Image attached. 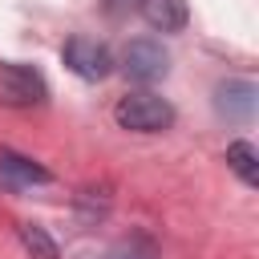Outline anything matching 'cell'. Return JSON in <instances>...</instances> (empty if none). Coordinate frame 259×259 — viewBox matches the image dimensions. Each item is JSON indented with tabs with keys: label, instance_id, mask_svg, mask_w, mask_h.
<instances>
[{
	"label": "cell",
	"instance_id": "30bf717a",
	"mask_svg": "<svg viewBox=\"0 0 259 259\" xmlns=\"http://www.w3.org/2000/svg\"><path fill=\"white\" fill-rule=\"evenodd\" d=\"M109 259H158V247H154L146 235H130V239L113 243Z\"/></svg>",
	"mask_w": 259,
	"mask_h": 259
},
{
	"label": "cell",
	"instance_id": "5b68a950",
	"mask_svg": "<svg viewBox=\"0 0 259 259\" xmlns=\"http://www.w3.org/2000/svg\"><path fill=\"white\" fill-rule=\"evenodd\" d=\"M255 97H259V89L251 81H219L214 85V113L223 121L243 125L255 117Z\"/></svg>",
	"mask_w": 259,
	"mask_h": 259
},
{
	"label": "cell",
	"instance_id": "277c9868",
	"mask_svg": "<svg viewBox=\"0 0 259 259\" xmlns=\"http://www.w3.org/2000/svg\"><path fill=\"white\" fill-rule=\"evenodd\" d=\"M61 61H65L77 77H85V81H101V77H109V69H113V53H109L101 40H89V36H69L65 49H61Z\"/></svg>",
	"mask_w": 259,
	"mask_h": 259
},
{
	"label": "cell",
	"instance_id": "52a82bcc",
	"mask_svg": "<svg viewBox=\"0 0 259 259\" xmlns=\"http://www.w3.org/2000/svg\"><path fill=\"white\" fill-rule=\"evenodd\" d=\"M138 12L158 32H182L186 28V0H138Z\"/></svg>",
	"mask_w": 259,
	"mask_h": 259
},
{
	"label": "cell",
	"instance_id": "3957f363",
	"mask_svg": "<svg viewBox=\"0 0 259 259\" xmlns=\"http://www.w3.org/2000/svg\"><path fill=\"white\" fill-rule=\"evenodd\" d=\"M45 97H49V85L32 65H16V61L0 65V101L4 105H40Z\"/></svg>",
	"mask_w": 259,
	"mask_h": 259
},
{
	"label": "cell",
	"instance_id": "9c48e42d",
	"mask_svg": "<svg viewBox=\"0 0 259 259\" xmlns=\"http://www.w3.org/2000/svg\"><path fill=\"white\" fill-rule=\"evenodd\" d=\"M20 243L32 251V259H57V243H53L49 231L36 227V223H20Z\"/></svg>",
	"mask_w": 259,
	"mask_h": 259
},
{
	"label": "cell",
	"instance_id": "8992f818",
	"mask_svg": "<svg viewBox=\"0 0 259 259\" xmlns=\"http://www.w3.org/2000/svg\"><path fill=\"white\" fill-rule=\"evenodd\" d=\"M45 182H53V174L40 162H32L16 150H0V186L4 190H28V186H45Z\"/></svg>",
	"mask_w": 259,
	"mask_h": 259
},
{
	"label": "cell",
	"instance_id": "ba28073f",
	"mask_svg": "<svg viewBox=\"0 0 259 259\" xmlns=\"http://www.w3.org/2000/svg\"><path fill=\"white\" fill-rule=\"evenodd\" d=\"M227 166H231L247 186L259 182V154H255L251 142H231V146H227Z\"/></svg>",
	"mask_w": 259,
	"mask_h": 259
},
{
	"label": "cell",
	"instance_id": "6da1fadb",
	"mask_svg": "<svg viewBox=\"0 0 259 259\" xmlns=\"http://www.w3.org/2000/svg\"><path fill=\"white\" fill-rule=\"evenodd\" d=\"M113 117L121 130H134V134H162L174 125V105L158 93H125Z\"/></svg>",
	"mask_w": 259,
	"mask_h": 259
},
{
	"label": "cell",
	"instance_id": "7a4b0ae2",
	"mask_svg": "<svg viewBox=\"0 0 259 259\" xmlns=\"http://www.w3.org/2000/svg\"><path fill=\"white\" fill-rule=\"evenodd\" d=\"M121 69H125L130 81H138V85H154V81H162V77L170 73V53H166L162 40H154V36H138V40L125 45V53H121Z\"/></svg>",
	"mask_w": 259,
	"mask_h": 259
}]
</instances>
